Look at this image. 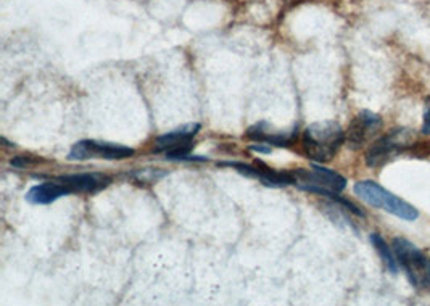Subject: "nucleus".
<instances>
[{
	"instance_id": "0eeeda50",
	"label": "nucleus",
	"mask_w": 430,
	"mask_h": 306,
	"mask_svg": "<svg viewBox=\"0 0 430 306\" xmlns=\"http://www.w3.org/2000/svg\"><path fill=\"white\" fill-rule=\"evenodd\" d=\"M134 155V149L120 144L111 142H98V140H79L76 142L68 153L69 160H94V158H102V160H125Z\"/></svg>"
},
{
	"instance_id": "39448f33",
	"label": "nucleus",
	"mask_w": 430,
	"mask_h": 306,
	"mask_svg": "<svg viewBox=\"0 0 430 306\" xmlns=\"http://www.w3.org/2000/svg\"><path fill=\"white\" fill-rule=\"evenodd\" d=\"M414 144V134L409 129H393L380 137L366 153V164L369 168H382L388 162L397 158L400 153Z\"/></svg>"
},
{
	"instance_id": "20e7f679",
	"label": "nucleus",
	"mask_w": 430,
	"mask_h": 306,
	"mask_svg": "<svg viewBox=\"0 0 430 306\" xmlns=\"http://www.w3.org/2000/svg\"><path fill=\"white\" fill-rule=\"evenodd\" d=\"M392 249L397 256L400 268H403L406 278L412 287H429L430 285V260L406 239H395Z\"/></svg>"
},
{
	"instance_id": "9d476101",
	"label": "nucleus",
	"mask_w": 430,
	"mask_h": 306,
	"mask_svg": "<svg viewBox=\"0 0 430 306\" xmlns=\"http://www.w3.org/2000/svg\"><path fill=\"white\" fill-rule=\"evenodd\" d=\"M67 196H69L67 187L60 184L57 179H52L49 182H43V184L31 187L26 192V200L31 205H49Z\"/></svg>"
},
{
	"instance_id": "f257e3e1",
	"label": "nucleus",
	"mask_w": 430,
	"mask_h": 306,
	"mask_svg": "<svg viewBox=\"0 0 430 306\" xmlns=\"http://www.w3.org/2000/svg\"><path fill=\"white\" fill-rule=\"evenodd\" d=\"M346 135L337 121H317L305 129L302 145L310 160L327 163L337 155Z\"/></svg>"
},
{
	"instance_id": "9b49d317",
	"label": "nucleus",
	"mask_w": 430,
	"mask_h": 306,
	"mask_svg": "<svg viewBox=\"0 0 430 306\" xmlns=\"http://www.w3.org/2000/svg\"><path fill=\"white\" fill-rule=\"evenodd\" d=\"M247 137L255 140V142H266L269 145L276 147H290L297 139V131H292L290 134L284 132H271L268 123L260 121L253 125L247 131Z\"/></svg>"
},
{
	"instance_id": "ddd939ff",
	"label": "nucleus",
	"mask_w": 430,
	"mask_h": 306,
	"mask_svg": "<svg viewBox=\"0 0 430 306\" xmlns=\"http://www.w3.org/2000/svg\"><path fill=\"white\" fill-rule=\"evenodd\" d=\"M38 162H39L38 158L18 155V157H15L13 160H11V166H15V168H26V166H31V164L38 163Z\"/></svg>"
},
{
	"instance_id": "2eb2a0df",
	"label": "nucleus",
	"mask_w": 430,
	"mask_h": 306,
	"mask_svg": "<svg viewBox=\"0 0 430 306\" xmlns=\"http://www.w3.org/2000/svg\"><path fill=\"white\" fill-rule=\"evenodd\" d=\"M422 134H430V110L426 113V118H424Z\"/></svg>"
},
{
	"instance_id": "f03ea898",
	"label": "nucleus",
	"mask_w": 430,
	"mask_h": 306,
	"mask_svg": "<svg viewBox=\"0 0 430 306\" xmlns=\"http://www.w3.org/2000/svg\"><path fill=\"white\" fill-rule=\"evenodd\" d=\"M353 192H355V196L361 198L364 203H368L374 208L384 210L387 213L397 216L403 221H416L417 217H419V211L412 207L411 203L397 197L395 193L388 192L374 181L356 182L355 187H353Z\"/></svg>"
},
{
	"instance_id": "7ed1b4c3",
	"label": "nucleus",
	"mask_w": 430,
	"mask_h": 306,
	"mask_svg": "<svg viewBox=\"0 0 430 306\" xmlns=\"http://www.w3.org/2000/svg\"><path fill=\"white\" fill-rule=\"evenodd\" d=\"M293 184L300 189L316 196H322L329 198L332 193H340L346 187V179L344 176L327 169L319 164H315L311 169H295L292 171Z\"/></svg>"
},
{
	"instance_id": "6e6552de",
	"label": "nucleus",
	"mask_w": 430,
	"mask_h": 306,
	"mask_svg": "<svg viewBox=\"0 0 430 306\" xmlns=\"http://www.w3.org/2000/svg\"><path fill=\"white\" fill-rule=\"evenodd\" d=\"M382 129V118L379 115L373 113V111L364 110L361 113L355 116L349 128V134H346V142H349L350 149L359 150L366 145L369 140L375 137V134Z\"/></svg>"
},
{
	"instance_id": "f8f14e48",
	"label": "nucleus",
	"mask_w": 430,
	"mask_h": 306,
	"mask_svg": "<svg viewBox=\"0 0 430 306\" xmlns=\"http://www.w3.org/2000/svg\"><path fill=\"white\" fill-rule=\"evenodd\" d=\"M370 242H373L377 255L380 256V260L385 264V268L390 271L392 274H397L400 264H398L397 256H395L393 249H390V245L385 242V239L382 237L380 234H373L370 235Z\"/></svg>"
},
{
	"instance_id": "4468645a",
	"label": "nucleus",
	"mask_w": 430,
	"mask_h": 306,
	"mask_svg": "<svg viewBox=\"0 0 430 306\" xmlns=\"http://www.w3.org/2000/svg\"><path fill=\"white\" fill-rule=\"evenodd\" d=\"M250 150L256 153H263V155H269V153L273 152V145H269L266 142H258V144H251Z\"/></svg>"
},
{
	"instance_id": "423d86ee",
	"label": "nucleus",
	"mask_w": 430,
	"mask_h": 306,
	"mask_svg": "<svg viewBox=\"0 0 430 306\" xmlns=\"http://www.w3.org/2000/svg\"><path fill=\"white\" fill-rule=\"evenodd\" d=\"M200 128L202 126L198 123H192V125H186L168 134H163L155 139L153 150L157 153H164L166 160L184 162V158L191 155L193 137L198 134Z\"/></svg>"
},
{
	"instance_id": "1a4fd4ad",
	"label": "nucleus",
	"mask_w": 430,
	"mask_h": 306,
	"mask_svg": "<svg viewBox=\"0 0 430 306\" xmlns=\"http://www.w3.org/2000/svg\"><path fill=\"white\" fill-rule=\"evenodd\" d=\"M60 184L67 187L69 196L72 193H97L110 186L111 178L97 173H82V174H67L55 178Z\"/></svg>"
}]
</instances>
